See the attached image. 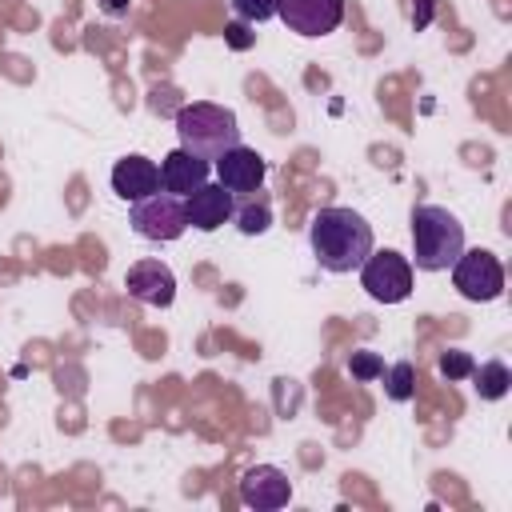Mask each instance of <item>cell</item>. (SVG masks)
Returning <instances> with one entry per match:
<instances>
[{
  "label": "cell",
  "instance_id": "3",
  "mask_svg": "<svg viewBox=\"0 0 512 512\" xmlns=\"http://www.w3.org/2000/svg\"><path fill=\"white\" fill-rule=\"evenodd\" d=\"M464 252V224L440 204L412 208V260L420 272H444Z\"/></svg>",
  "mask_w": 512,
  "mask_h": 512
},
{
  "label": "cell",
  "instance_id": "20",
  "mask_svg": "<svg viewBox=\"0 0 512 512\" xmlns=\"http://www.w3.org/2000/svg\"><path fill=\"white\" fill-rule=\"evenodd\" d=\"M432 8H436V0H412V28H428Z\"/></svg>",
  "mask_w": 512,
  "mask_h": 512
},
{
  "label": "cell",
  "instance_id": "4",
  "mask_svg": "<svg viewBox=\"0 0 512 512\" xmlns=\"http://www.w3.org/2000/svg\"><path fill=\"white\" fill-rule=\"evenodd\" d=\"M128 224L140 240H152V244H168V240H180L184 228H188V212H184V196H172V192H152L144 200H136L128 208Z\"/></svg>",
  "mask_w": 512,
  "mask_h": 512
},
{
  "label": "cell",
  "instance_id": "15",
  "mask_svg": "<svg viewBox=\"0 0 512 512\" xmlns=\"http://www.w3.org/2000/svg\"><path fill=\"white\" fill-rule=\"evenodd\" d=\"M380 376H384V392H388L396 404H404V400L416 396V368H412L408 360H396V364L384 368Z\"/></svg>",
  "mask_w": 512,
  "mask_h": 512
},
{
  "label": "cell",
  "instance_id": "1",
  "mask_svg": "<svg viewBox=\"0 0 512 512\" xmlns=\"http://www.w3.org/2000/svg\"><path fill=\"white\" fill-rule=\"evenodd\" d=\"M308 244L324 272L348 276L372 252V224L352 208H320L308 224Z\"/></svg>",
  "mask_w": 512,
  "mask_h": 512
},
{
  "label": "cell",
  "instance_id": "19",
  "mask_svg": "<svg viewBox=\"0 0 512 512\" xmlns=\"http://www.w3.org/2000/svg\"><path fill=\"white\" fill-rule=\"evenodd\" d=\"M472 356L468 352H460V348H452V352H444L440 356V372L448 376V380H464V376H472Z\"/></svg>",
  "mask_w": 512,
  "mask_h": 512
},
{
  "label": "cell",
  "instance_id": "9",
  "mask_svg": "<svg viewBox=\"0 0 512 512\" xmlns=\"http://www.w3.org/2000/svg\"><path fill=\"white\" fill-rule=\"evenodd\" d=\"M264 176H268V164H264V156H260L256 148L236 144V148H228V152L216 160V180H220V184H224L232 196L260 192Z\"/></svg>",
  "mask_w": 512,
  "mask_h": 512
},
{
  "label": "cell",
  "instance_id": "18",
  "mask_svg": "<svg viewBox=\"0 0 512 512\" xmlns=\"http://www.w3.org/2000/svg\"><path fill=\"white\" fill-rule=\"evenodd\" d=\"M348 372H352L356 380H380V372H384V360H380L376 352H352V360H348Z\"/></svg>",
  "mask_w": 512,
  "mask_h": 512
},
{
  "label": "cell",
  "instance_id": "2",
  "mask_svg": "<svg viewBox=\"0 0 512 512\" xmlns=\"http://www.w3.org/2000/svg\"><path fill=\"white\" fill-rule=\"evenodd\" d=\"M176 136H180V148L196 152L200 160H220L228 148L244 144L240 140V124H236V112L224 108V104H208V100H196V104H184L176 112Z\"/></svg>",
  "mask_w": 512,
  "mask_h": 512
},
{
  "label": "cell",
  "instance_id": "10",
  "mask_svg": "<svg viewBox=\"0 0 512 512\" xmlns=\"http://www.w3.org/2000/svg\"><path fill=\"white\" fill-rule=\"evenodd\" d=\"M240 500L256 512H272L292 500V484L276 464H256L240 476Z\"/></svg>",
  "mask_w": 512,
  "mask_h": 512
},
{
  "label": "cell",
  "instance_id": "14",
  "mask_svg": "<svg viewBox=\"0 0 512 512\" xmlns=\"http://www.w3.org/2000/svg\"><path fill=\"white\" fill-rule=\"evenodd\" d=\"M472 380H476V396L480 400H500L512 388V372H508L504 360H484L480 368H472Z\"/></svg>",
  "mask_w": 512,
  "mask_h": 512
},
{
  "label": "cell",
  "instance_id": "12",
  "mask_svg": "<svg viewBox=\"0 0 512 512\" xmlns=\"http://www.w3.org/2000/svg\"><path fill=\"white\" fill-rule=\"evenodd\" d=\"M112 192H116L120 200L136 204V200L160 192V168H156L148 156H136V152H132V156L116 160V168H112Z\"/></svg>",
  "mask_w": 512,
  "mask_h": 512
},
{
  "label": "cell",
  "instance_id": "16",
  "mask_svg": "<svg viewBox=\"0 0 512 512\" xmlns=\"http://www.w3.org/2000/svg\"><path fill=\"white\" fill-rule=\"evenodd\" d=\"M232 216H236V228H240L244 236H260V232L272 228V208H268V200H252V204L236 208Z\"/></svg>",
  "mask_w": 512,
  "mask_h": 512
},
{
  "label": "cell",
  "instance_id": "7",
  "mask_svg": "<svg viewBox=\"0 0 512 512\" xmlns=\"http://www.w3.org/2000/svg\"><path fill=\"white\" fill-rule=\"evenodd\" d=\"M276 16L296 36H328L344 20V0H276Z\"/></svg>",
  "mask_w": 512,
  "mask_h": 512
},
{
  "label": "cell",
  "instance_id": "17",
  "mask_svg": "<svg viewBox=\"0 0 512 512\" xmlns=\"http://www.w3.org/2000/svg\"><path fill=\"white\" fill-rule=\"evenodd\" d=\"M232 12L248 24H260V20L276 16V0H232Z\"/></svg>",
  "mask_w": 512,
  "mask_h": 512
},
{
  "label": "cell",
  "instance_id": "13",
  "mask_svg": "<svg viewBox=\"0 0 512 512\" xmlns=\"http://www.w3.org/2000/svg\"><path fill=\"white\" fill-rule=\"evenodd\" d=\"M200 184H208V160H200L196 152L172 148V152L160 160V188H164V192L188 196V192H196Z\"/></svg>",
  "mask_w": 512,
  "mask_h": 512
},
{
  "label": "cell",
  "instance_id": "11",
  "mask_svg": "<svg viewBox=\"0 0 512 512\" xmlns=\"http://www.w3.org/2000/svg\"><path fill=\"white\" fill-rule=\"evenodd\" d=\"M184 212H188V224L200 228V232H216L220 224L232 220L236 212V196L216 180V184H200L196 192L184 196Z\"/></svg>",
  "mask_w": 512,
  "mask_h": 512
},
{
  "label": "cell",
  "instance_id": "5",
  "mask_svg": "<svg viewBox=\"0 0 512 512\" xmlns=\"http://www.w3.org/2000/svg\"><path fill=\"white\" fill-rule=\"evenodd\" d=\"M452 284L464 300H476V304H488L504 292V264L488 252V248H464L456 260H452Z\"/></svg>",
  "mask_w": 512,
  "mask_h": 512
},
{
  "label": "cell",
  "instance_id": "22",
  "mask_svg": "<svg viewBox=\"0 0 512 512\" xmlns=\"http://www.w3.org/2000/svg\"><path fill=\"white\" fill-rule=\"evenodd\" d=\"M100 8H104L108 16H120V12H128V0H100Z\"/></svg>",
  "mask_w": 512,
  "mask_h": 512
},
{
  "label": "cell",
  "instance_id": "21",
  "mask_svg": "<svg viewBox=\"0 0 512 512\" xmlns=\"http://www.w3.org/2000/svg\"><path fill=\"white\" fill-rule=\"evenodd\" d=\"M224 40H228V44H232V48H248V44H252V36H248V28H244V24H240V20H236V24H228V28H224Z\"/></svg>",
  "mask_w": 512,
  "mask_h": 512
},
{
  "label": "cell",
  "instance_id": "6",
  "mask_svg": "<svg viewBox=\"0 0 512 512\" xmlns=\"http://www.w3.org/2000/svg\"><path fill=\"white\" fill-rule=\"evenodd\" d=\"M360 272V284H364V292L372 296V300H380V304H400V300H408V292H412V264L400 256V252H392V248H384V252H368V260L356 268Z\"/></svg>",
  "mask_w": 512,
  "mask_h": 512
},
{
  "label": "cell",
  "instance_id": "8",
  "mask_svg": "<svg viewBox=\"0 0 512 512\" xmlns=\"http://www.w3.org/2000/svg\"><path fill=\"white\" fill-rule=\"evenodd\" d=\"M124 288L132 300H140L148 308H168L176 300V276L164 260H136L124 272Z\"/></svg>",
  "mask_w": 512,
  "mask_h": 512
}]
</instances>
